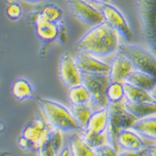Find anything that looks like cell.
Segmentation results:
<instances>
[{
    "label": "cell",
    "mask_w": 156,
    "mask_h": 156,
    "mask_svg": "<svg viewBox=\"0 0 156 156\" xmlns=\"http://www.w3.org/2000/svg\"><path fill=\"white\" fill-rule=\"evenodd\" d=\"M119 34L107 23L91 27L90 30L81 37L76 42V49L78 51H84L95 57H105L119 48Z\"/></svg>",
    "instance_id": "1"
},
{
    "label": "cell",
    "mask_w": 156,
    "mask_h": 156,
    "mask_svg": "<svg viewBox=\"0 0 156 156\" xmlns=\"http://www.w3.org/2000/svg\"><path fill=\"white\" fill-rule=\"evenodd\" d=\"M37 103L41 111L55 129L62 132L82 130L73 116L72 111L66 106L51 100L38 97Z\"/></svg>",
    "instance_id": "2"
},
{
    "label": "cell",
    "mask_w": 156,
    "mask_h": 156,
    "mask_svg": "<svg viewBox=\"0 0 156 156\" xmlns=\"http://www.w3.org/2000/svg\"><path fill=\"white\" fill-rule=\"evenodd\" d=\"M124 101L108 105V126L106 129L107 143L111 144L117 151L120 150L117 143L118 134L122 129H129L135 120H137L126 111Z\"/></svg>",
    "instance_id": "3"
},
{
    "label": "cell",
    "mask_w": 156,
    "mask_h": 156,
    "mask_svg": "<svg viewBox=\"0 0 156 156\" xmlns=\"http://www.w3.org/2000/svg\"><path fill=\"white\" fill-rule=\"evenodd\" d=\"M135 6L144 41L156 52V0H135Z\"/></svg>",
    "instance_id": "4"
},
{
    "label": "cell",
    "mask_w": 156,
    "mask_h": 156,
    "mask_svg": "<svg viewBox=\"0 0 156 156\" xmlns=\"http://www.w3.org/2000/svg\"><path fill=\"white\" fill-rule=\"evenodd\" d=\"M82 83L87 87L90 94V102L92 110H99L108 106L106 98V89L111 80L108 74L105 73H82Z\"/></svg>",
    "instance_id": "5"
},
{
    "label": "cell",
    "mask_w": 156,
    "mask_h": 156,
    "mask_svg": "<svg viewBox=\"0 0 156 156\" xmlns=\"http://www.w3.org/2000/svg\"><path fill=\"white\" fill-rule=\"evenodd\" d=\"M118 52L128 57L135 70L156 78V58L147 49L136 44H122L119 46Z\"/></svg>",
    "instance_id": "6"
},
{
    "label": "cell",
    "mask_w": 156,
    "mask_h": 156,
    "mask_svg": "<svg viewBox=\"0 0 156 156\" xmlns=\"http://www.w3.org/2000/svg\"><path fill=\"white\" fill-rule=\"evenodd\" d=\"M54 129L41 112L38 116L24 126L21 135L29 141L32 150L37 151L47 143Z\"/></svg>",
    "instance_id": "7"
},
{
    "label": "cell",
    "mask_w": 156,
    "mask_h": 156,
    "mask_svg": "<svg viewBox=\"0 0 156 156\" xmlns=\"http://www.w3.org/2000/svg\"><path fill=\"white\" fill-rule=\"evenodd\" d=\"M28 18L33 24L35 33L41 42L46 44L56 41L63 43L62 39H65L66 36L63 34L65 28L61 23L50 21L40 15L30 14Z\"/></svg>",
    "instance_id": "8"
},
{
    "label": "cell",
    "mask_w": 156,
    "mask_h": 156,
    "mask_svg": "<svg viewBox=\"0 0 156 156\" xmlns=\"http://www.w3.org/2000/svg\"><path fill=\"white\" fill-rule=\"evenodd\" d=\"M70 12L77 20L89 27L102 23L104 17L101 10L87 2V0H65Z\"/></svg>",
    "instance_id": "9"
},
{
    "label": "cell",
    "mask_w": 156,
    "mask_h": 156,
    "mask_svg": "<svg viewBox=\"0 0 156 156\" xmlns=\"http://www.w3.org/2000/svg\"><path fill=\"white\" fill-rule=\"evenodd\" d=\"M101 11L105 23L113 27L120 37H122L127 42H130L132 40V31L126 17L120 9L109 3L101 5Z\"/></svg>",
    "instance_id": "10"
},
{
    "label": "cell",
    "mask_w": 156,
    "mask_h": 156,
    "mask_svg": "<svg viewBox=\"0 0 156 156\" xmlns=\"http://www.w3.org/2000/svg\"><path fill=\"white\" fill-rule=\"evenodd\" d=\"M58 74L63 85L68 88L82 83L81 72L76 60L68 52L64 53L61 57Z\"/></svg>",
    "instance_id": "11"
},
{
    "label": "cell",
    "mask_w": 156,
    "mask_h": 156,
    "mask_svg": "<svg viewBox=\"0 0 156 156\" xmlns=\"http://www.w3.org/2000/svg\"><path fill=\"white\" fill-rule=\"evenodd\" d=\"M97 57L88 52L79 51L76 57V62L82 73H105L109 74L111 65L99 60Z\"/></svg>",
    "instance_id": "12"
},
{
    "label": "cell",
    "mask_w": 156,
    "mask_h": 156,
    "mask_svg": "<svg viewBox=\"0 0 156 156\" xmlns=\"http://www.w3.org/2000/svg\"><path fill=\"white\" fill-rule=\"evenodd\" d=\"M135 70L134 65L128 57L120 52L112 61L111 70L109 72V78L111 81L125 82L129 75Z\"/></svg>",
    "instance_id": "13"
},
{
    "label": "cell",
    "mask_w": 156,
    "mask_h": 156,
    "mask_svg": "<svg viewBox=\"0 0 156 156\" xmlns=\"http://www.w3.org/2000/svg\"><path fill=\"white\" fill-rule=\"evenodd\" d=\"M117 143L120 150L140 152L144 148V142L140 135L131 129H124L117 135Z\"/></svg>",
    "instance_id": "14"
},
{
    "label": "cell",
    "mask_w": 156,
    "mask_h": 156,
    "mask_svg": "<svg viewBox=\"0 0 156 156\" xmlns=\"http://www.w3.org/2000/svg\"><path fill=\"white\" fill-rule=\"evenodd\" d=\"M108 126V106L96 110L90 115L85 130L105 134Z\"/></svg>",
    "instance_id": "15"
},
{
    "label": "cell",
    "mask_w": 156,
    "mask_h": 156,
    "mask_svg": "<svg viewBox=\"0 0 156 156\" xmlns=\"http://www.w3.org/2000/svg\"><path fill=\"white\" fill-rule=\"evenodd\" d=\"M129 129L140 136L156 141V116H146L135 120Z\"/></svg>",
    "instance_id": "16"
},
{
    "label": "cell",
    "mask_w": 156,
    "mask_h": 156,
    "mask_svg": "<svg viewBox=\"0 0 156 156\" xmlns=\"http://www.w3.org/2000/svg\"><path fill=\"white\" fill-rule=\"evenodd\" d=\"M126 111L137 120L156 113L155 102H129L124 101Z\"/></svg>",
    "instance_id": "17"
},
{
    "label": "cell",
    "mask_w": 156,
    "mask_h": 156,
    "mask_svg": "<svg viewBox=\"0 0 156 156\" xmlns=\"http://www.w3.org/2000/svg\"><path fill=\"white\" fill-rule=\"evenodd\" d=\"M62 132V131H61L60 129H54L47 143L37 150L39 155H59L63 143Z\"/></svg>",
    "instance_id": "18"
},
{
    "label": "cell",
    "mask_w": 156,
    "mask_h": 156,
    "mask_svg": "<svg viewBox=\"0 0 156 156\" xmlns=\"http://www.w3.org/2000/svg\"><path fill=\"white\" fill-rule=\"evenodd\" d=\"M126 81L147 91H152L156 87V78L139 70H134Z\"/></svg>",
    "instance_id": "19"
},
{
    "label": "cell",
    "mask_w": 156,
    "mask_h": 156,
    "mask_svg": "<svg viewBox=\"0 0 156 156\" xmlns=\"http://www.w3.org/2000/svg\"><path fill=\"white\" fill-rule=\"evenodd\" d=\"M124 83L125 89V101L129 102H154L152 95L149 94V91L135 87L127 81Z\"/></svg>",
    "instance_id": "20"
},
{
    "label": "cell",
    "mask_w": 156,
    "mask_h": 156,
    "mask_svg": "<svg viewBox=\"0 0 156 156\" xmlns=\"http://www.w3.org/2000/svg\"><path fill=\"white\" fill-rule=\"evenodd\" d=\"M32 15H40L48 20L61 23L63 17V9L56 3H46L33 11Z\"/></svg>",
    "instance_id": "21"
},
{
    "label": "cell",
    "mask_w": 156,
    "mask_h": 156,
    "mask_svg": "<svg viewBox=\"0 0 156 156\" xmlns=\"http://www.w3.org/2000/svg\"><path fill=\"white\" fill-rule=\"evenodd\" d=\"M69 147L72 155L90 156L95 155L94 150L88 145L81 135L74 133L69 139Z\"/></svg>",
    "instance_id": "22"
},
{
    "label": "cell",
    "mask_w": 156,
    "mask_h": 156,
    "mask_svg": "<svg viewBox=\"0 0 156 156\" xmlns=\"http://www.w3.org/2000/svg\"><path fill=\"white\" fill-rule=\"evenodd\" d=\"M13 97L18 101H24L31 98L33 95V87L25 78H18L13 81L11 88Z\"/></svg>",
    "instance_id": "23"
},
{
    "label": "cell",
    "mask_w": 156,
    "mask_h": 156,
    "mask_svg": "<svg viewBox=\"0 0 156 156\" xmlns=\"http://www.w3.org/2000/svg\"><path fill=\"white\" fill-rule=\"evenodd\" d=\"M67 96L72 105L90 104V94L87 87L83 83L70 87Z\"/></svg>",
    "instance_id": "24"
},
{
    "label": "cell",
    "mask_w": 156,
    "mask_h": 156,
    "mask_svg": "<svg viewBox=\"0 0 156 156\" xmlns=\"http://www.w3.org/2000/svg\"><path fill=\"white\" fill-rule=\"evenodd\" d=\"M72 111L73 116L76 120L78 125L80 126L81 129L87 127L88 120L90 115L93 113V110L88 104H82V105H72Z\"/></svg>",
    "instance_id": "25"
},
{
    "label": "cell",
    "mask_w": 156,
    "mask_h": 156,
    "mask_svg": "<svg viewBox=\"0 0 156 156\" xmlns=\"http://www.w3.org/2000/svg\"><path fill=\"white\" fill-rule=\"evenodd\" d=\"M105 94L109 104L123 101L125 100L124 83L119 81H111V83L107 87Z\"/></svg>",
    "instance_id": "26"
},
{
    "label": "cell",
    "mask_w": 156,
    "mask_h": 156,
    "mask_svg": "<svg viewBox=\"0 0 156 156\" xmlns=\"http://www.w3.org/2000/svg\"><path fill=\"white\" fill-rule=\"evenodd\" d=\"M81 136L84 139L86 143L93 150H96V148L106 144V142H107L106 133L99 134V133L91 132V131L83 129V130H81Z\"/></svg>",
    "instance_id": "27"
},
{
    "label": "cell",
    "mask_w": 156,
    "mask_h": 156,
    "mask_svg": "<svg viewBox=\"0 0 156 156\" xmlns=\"http://www.w3.org/2000/svg\"><path fill=\"white\" fill-rule=\"evenodd\" d=\"M5 13L9 19L12 21H17L21 18L23 14V8L18 2L9 3L5 9Z\"/></svg>",
    "instance_id": "28"
},
{
    "label": "cell",
    "mask_w": 156,
    "mask_h": 156,
    "mask_svg": "<svg viewBox=\"0 0 156 156\" xmlns=\"http://www.w3.org/2000/svg\"><path fill=\"white\" fill-rule=\"evenodd\" d=\"M95 155L99 156H112L118 155V151L111 144H105L94 150Z\"/></svg>",
    "instance_id": "29"
},
{
    "label": "cell",
    "mask_w": 156,
    "mask_h": 156,
    "mask_svg": "<svg viewBox=\"0 0 156 156\" xmlns=\"http://www.w3.org/2000/svg\"><path fill=\"white\" fill-rule=\"evenodd\" d=\"M140 155H150L156 156V144L154 145H150L147 147H144V149L139 152Z\"/></svg>",
    "instance_id": "30"
},
{
    "label": "cell",
    "mask_w": 156,
    "mask_h": 156,
    "mask_svg": "<svg viewBox=\"0 0 156 156\" xmlns=\"http://www.w3.org/2000/svg\"><path fill=\"white\" fill-rule=\"evenodd\" d=\"M18 144L19 147L21 148L22 150H32V145L29 143V141L27 140V139L24 138L23 136H20L18 140Z\"/></svg>",
    "instance_id": "31"
},
{
    "label": "cell",
    "mask_w": 156,
    "mask_h": 156,
    "mask_svg": "<svg viewBox=\"0 0 156 156\" xmlns=\"http://www.w3.org/2000/svg\"><path fill=\"white\" fill-rule=\"evenodd\" d=\"M59 155H72L70 147H66L64 148L62 150H61L60 153H59Z\"/></svg>",
    "instance_id": "32"
},
{
    "label": "cell",
    "mask_w": 156,
    "mask_h": 156,
    "mask_svg": "<svg viewBox=\"0 0 156 156\" xmlns=\"http://www.w3.org/2000/svg\"><path fill=\"white\" fill-rule=\"evenodd\" d=\"M91 2L96 3V4H99V5H103L105 3H110V0H90Z\"/></svg>",
    "instance_id": "33"
},
{
    "label": "cell",
    "mask_w": 156,
    "mask_h": 156,
    "mask_svg": "<svg viewBox=\"0 0 156 156\" xmlns=\"http://www.w3.org/2000/svg\"><path fill=\"white\" fill-rule=\"evenodd\" d=\"M24 1L28 2V3H40V2H43V1H48V0H24Z\"/></svg>",
    "instance_id": "34"
},
{
    "label": "cell",
    "mask_w": 156,
    "mask_h": 156,
    "mask_svg": "<svg viewBox=\"0 0 156 156\" xmlns=\"http://www.w3.org/2000/svg\"><path fill=\"white\" fill-rule=\"evenodd\" d=\"M4 2H5L7 4H9V3H14V2H17V0H4Z\"/></svg>",
    "instance_id": "35"
},
{
    "label": "cell",
    "mask_w": 156,
    "mask_h": 156,
    "mask_svg": "<svg viewBox=\"0 0 156 156\" xmlns=\"http://www.w3.org/2000/svg\"><path fill=\"white\" fill-rule=\"evenodd\" d=\"M154 97V102H155V105H156V95H152Z\"/></svg>",
    "instance_id": "36"
}]
</instances>
